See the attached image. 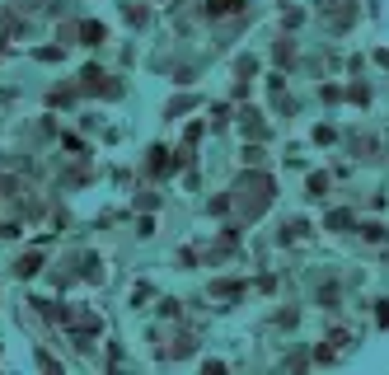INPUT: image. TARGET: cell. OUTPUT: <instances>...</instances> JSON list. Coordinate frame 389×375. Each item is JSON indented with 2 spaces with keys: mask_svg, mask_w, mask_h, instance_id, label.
I'll use <instances>...</instances> for the list:
<instances>
[{
  "mask_svg": "<svg viewBox=\"0 0 389 375\" xmlns=\"http://www.w3.org/2000/svg\"><path fill=\"white\" fill-rule=\"evenodd\" d=\"M352 104H357V108L370 104V84H352Z\"/></svg>",
  "mask_w": 389,
  "mask_h": 375,
  "instance_id": "cell-8",
  "label": "cell"
},
{
  "mask_svg": "<svg viewBox=\"0 0 389 375\" xmlns=\"http://www.w3.org/2000/svg\"><path fill=\"white\" fill-rule=\"evenodd\" d=\"M136 235H141V240H151V235H155V220H151V216H146V220H136Z\"/></svg>",
  "mask_w": 389,
  "mask_h": 375,
  "instance_id": "cell-10",
  "label": "cell"
},
{
  "mask_svg": "<svg viewBox=\"0 0 389 375\" xmlns=\"http://www.w3.org/2000/svg\"><path fill=\"white\" fill-rule=\"evenodd\" d=\"M329 188H333V179L319 169V174H310V197H329Z\"/></svg>",
  "mask_w": 389,
  "mask_h": 375,
  "instance_id": "cell-4",
  "label": "cell"
},
{
  "mask_svg": "<svg viewBox=\"0 0 389 375\" xmlns=\"http://www.w3.org/2000/svg\"><path fill=\"white\" fill-rule=\"evenodd\" d=\"M291 56H296V47H286V38H282V43H277V61H282V66H286Z\"/></svg>",
  "mask_w": 389,
  "mask_h": 375,
  "instance_id": "cell-12",
  "label": "cell"
},
{
  "mask_svg": "<svg viewBox=\"0 0 389 375\" xmlns=\"http://www.w3.org/2000/svg\"><path fill=\"white\" fill-rule=\"evenodd\" d=\"M249 0H207V14L211 19H230V14H244Z\"/></svg>",
  "mask_w": 389,
  "mask_h": 375,
  "instance_id": "cell-1",
  "label": "cell"
},
{
  "mask_svg": "<svg viewBox=\"0 0 389 375\" xmlns=\"http://www.w3.org/2000/svg\"><path fill=\"white\" fill-rule=\"evenodd\" d=\"M342 225H352V212H333L329 216V230H342Z\"/></svg>",
  "mask_w": 389,
  "mask_h": 375,
  "instance_id": "cell-9",
  "label": "cell"
},
{
  "mask_svg": "<svg viewBox=\"0 0 389 375\" xmlns=\"http://www.w3.org/2000/svg\"><path fill=\"white\" fill-rule=\"evenodd\" d=\"M305 24V10H286V28H300Z\"/></svg>",
  "mask_w": 389,
  "mask_h": 375,
  "instance_id": "cell-11",
  "label": "cell"
},
{
  "mask_svg": "<svg viewBox=\"0 0 389 375\" xmlns=\"http://www.w3.org/2000/svg\"><path fill=\"white\" fill-rule=\"evenodd\" d=\"M357 235H362V240H370V244H380L389 235L385 225H380V220H362V225H357Z\"/></svg>",
  "mask_w": 389,
  "mask_h": 375,
  "instance_id": "cell-3",
  "label": "cell"
},
{
  "mask_svg": "<svg viewBox=\"0 0 389 375\" xmlns=\"http://www.w3.org/2000/svg\"><path fill=\"white\" fill-rule=\"evenodd\" d=\"M38 268H43V253H24L14 263V277H38Z\"/></svg>",
  "mask_w": 389,
  "mask_h": 375,
  "instance_id": "cell-2",
  "label": "cell"
},
{
  "mask_svg": "<svg viewBox=\"0 0 389 375\" xmlns=\"http://www.w3.org/2000/svg\"><path fill=\"white\" fill-rule=\"evenodd\" d=\"M305 230H310L305 220H286V225H282V244H291V240H305Z\"/></svg>",
  "mask_w": 389,
  "mask_h": 375,
  "instance_id": "cell-5",
  "label": "cell"
},
{
  "mask_svg": "<svg viewBox=\"0 0 389 375\" xmlns=\"http://www.w3.org/2000/svg\"><path fill=\"white\" fill-rule=\"evenodd\" d=\"M333 141H337V132L329 127V122H319V127H314V146H333Z\"/></svg>",
  "mask_w": 389,
  "mask_h": 375,
  "instance_id": "cell-7",
  "label": "cell"
},
{
  "mask_svg": "<svg viewBox=\"0 0 389 375\" xmlns=\"http://www.w3.org/2000/svg\"><path fill=\"white\" fill-rule=\"evenodd\" d=\"M80 38H85V47H94V43L104 38V24H99V19H89V24L80 28Z\"/></svg>",
  "mask_w": 389,
  "mask_h": 375,
  "instance_id": "cell-6",
  "label": "cell"
}]
</instances>
